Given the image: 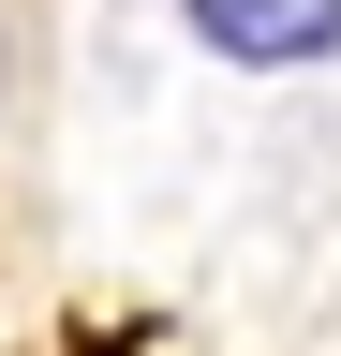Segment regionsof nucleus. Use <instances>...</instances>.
<instances>
[{
    "instance_id": "f03ea898",
    "label": "nucleus",
    "mask_w": 341,
    "mask_h": 356,
    "mask_svg": "<svg viewBox=\"0 0 341 356\" xmlns=\"http://www.w3.org/2000/svg\"><path fill=\"white\" fill-rule=\"evenodd\" d=\"M15 119H30V0H0V149H15Z\"/></svg>"
},
{
    "instance_id": "f257e3e1",
    "label": "nucleus",
    "mask_w": 341,
    "mask_h": 356,
    "mask_svg": "<svg viewBox=\"0 0 341 356\" xmlns=\"http://www.w3.org/2000/svg\"><path fill=\"white\" fill-rule=\"evenodd\" d=\"M208 60H238V74H312L341 60V0H178Z\"/></svg>"
}]
</instances>
